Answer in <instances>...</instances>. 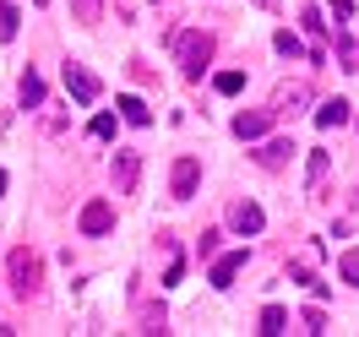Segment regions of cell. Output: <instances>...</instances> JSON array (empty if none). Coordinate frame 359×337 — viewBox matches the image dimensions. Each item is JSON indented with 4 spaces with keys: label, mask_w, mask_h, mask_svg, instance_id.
<instances>
[{
    "label": "cell",
    "mask_w": 359,
    "mask_h": 337,
    "mask_svg": "<svg viewBox=\"0 0 359 337\" xmlns=\"http://www.w3.org/2000/svg\"><path fill=\"white\" fill-rule=\"evenodd\" d=\"M71 17H76L82 27H93L98 17H104V0H71Z\"/></svg>",
    "instance_id": "2e32d148"
},
{
    "label": "cell",
    "mask_w": 359,
    "mask_h": 337,
    "mask_svg": "<svg viewBox=\"0 0 359 337\" xmlns=\"http://www.w3.org/2000/svg\"><path fill=\"white\" fill-rule=\"evenodd\" d=\"M305 98H311V88H299V82H294V88H278V98H272V114H299L305 109Z\"/></svg>",
    "instance_id": "9c48e42d"
},
{
    "label": "cell",
    "mask_w": 359,
    "mask_h": 337,
    "mask_svg": "<svg viewBox=\"0 0 359 337\" xmlns=\"http://www.w3.org/2000/svg\"><path fill=\"white\" fill-rule=\"evenodd\" d=\"M17 22H22V17H17V6H11V0H0V39H6V44L17 39Z\"/></svg>",
    "instance_id": "ac0fdd59"
},
{
    "label": "cell",
    "mask_w": 359,
    "mask_h": 337,
    "mask_svg": "<svg viewBox=\"0 0 359 337\" xmlns=\"http://www.w3.org/2000/svg\"><path fill=\"white\" fill-rule=\"evenodd\" d=\"M33 6H49V0H33Z\"/></svg>",
    "instance_id": "f1b7e54d"
},
{
    "label": "cell",
    "mask_w": 359,
    "mask_h": 337,
    "mask_svg": "<svg viewBox=\"0 0 359 337\" xmlns=\"http://www.w3.org/2000/svg\"><path fill=\"white\" fill-rule=\"evenodd\" d=\"M142 332H169V326H163V310L147 305V310H142Z\"/></svg>",
    "instance_id": "cb8c5ba5"
},
{
    "label": "cell",
    "mask_w": 359,
    "mask_h": 337,
    "mask_svg": "<svg viewBox=\"0 0 359 337\" xmlns=\"http://www.w3.org/2000/svg\"><path fill=\"white\" fill-rule=\"evenodd\" d=\"M272 114H234V136L240 142H256V136H267Z\"/></svg>",
    "instance_id": "7c38bea8"
},
{
    "label": "cell",
    "mask_w": 359,
    "mask_h": 337,
    "mask_svg": "<svg viewBox=\"0 0 359 337\" xmlns=\"http://www.w3.org/2000/svg\"><path fill=\"white\" fill-rule=\"evenodd\" d=\"M218 240H224V234H218V228H207V234H202V245H196V250H202V256H212V250H218Z\"/></svg>",
    "instance_id": "484cf974"
},
{
    "label": "cell",
    "mask_w": 359,
    "mask_h": 337,
    "mask_svg": "<svg viewBox=\"0 0 359 337\" xmlns=\"http://www.w3.org/2000/svg\"><path fill=\"white\" fill-rule=\"evenodd\" d=\"M109 174H114V196H131V191H136V174H142V158H136V153H114Z\"/></svg>",
    "instance_id": "277c9868"
},
{
    "label": "cell",
    "mask_w": 359,
    "mask_h": 337,
    "mask_svg": "<svg viewBox=\"0 0 359 337\" xmlns=\"http://www.w3.org/2000/svg\"><path fill=\"white\" fill-rule=\"evenodd\" d=\"M17 98H22V109H39V104H44V82H39V71H22Z\"/></svg>",
    "instance_id": "4fadbf2b"
},
{
    "label": "cell",
    "mask_w": 359,
    "mask_h": 337,
    "mask_svg": "<svg viewBox=\"0 0 359 337\" xmlns=\"http://www.w3.org/2000/svg\"><path fill=\"white\" fill-rule=\"evenodd\" d=\"M240 267H245V250H229V256H218V261H212V289H229V283L240 277Z\"/></svg>",
    "instance_id": "ba28073f"
},
{
    "label": "cell",
    "mask_w": 359,
    "mask_h": 337,
    "mask_svg": "<svg viewBox=\"0 0 359 337\" xmlns=\"http://www.w3.org/2000/svg\"><path fill=\"white\" fill-rule=\"evenodd\" d=\"M0 196H6V169H0Z\"/></svg>",
    "instance_id": "83f0119b"
},
{
    "label": "cell",
    "mask_w": 359,
    "mask_h": 337,
    "mask_svg": "<svg viewBox=\"0 0 359 337\" xmlns=\"http://www.w3.org/2000/svg\"><path fill=\"white\" fill-rule=\"evenodd\" d=\"M289 158H294V142H289V136H278V142H267V147L256 153V163H262V169H283Z\"/></svg>",
    "instance_id": "8fae6325"
},
{
    "label": "cell",
    "mask_w": 359,
    "mask_h": 337,
    "mask_svg": "<svg viewBox=\"0 0 359 337\" xmlns=\"http://www.w3.org/2000/svg\"><path fill=\"white\" fill-rule=\"evenodd\" d=\"M332 17H337V22H348V17H354V0H332Z\"/></svg>",
    "instance_id": "4316f807"
},
{
    "label": "cell",
    "mask_w": 359,
    "mask_h": 337,
    "mask_svg": "<svg viewBox=\"0 0 359 337\" xmlns=\"http://www.w3.org/2000/svg\"><path fill=\"white\" fill-rule=\"evenodd\" d=\"M114 109H120V120H131V125H153V109H147L142 98H131V92H126Z\"/></svg>",
    "instance_id": "5bb4252c"
},
{
    "label": "cell",
    "mask_w": 359,
    "mask_h": 337,
    "mask_svg": "<svg viewBox=\"0 0 359 337\" xmlns=\"http://www.w3.org/2000/svg\"><path fill=\"white\" fill-rule=\"evenodd\" d=\"M39 283H44V267H39V256L33 250H11V289L22 294H39Z\"/></svg>",
    "instance_id": "7a4b0ae2"
},
{
    "label": "cell",
    "mask_w": 359,
    "mask_h": 337,
    "mask_svg": "<svg viewBox=\"0 0 359 337\" xmlns=\"http://www.w3.org/2000/svg\"><path fill=\"white\" fill-rule=\"evenodd\" d=\"M212 88H218V92H240V88H245V71H218Z\"/></svg>",
    "instance_id": "d6986e66"
},
{
    "label": "cell",
    "mask_w": 359,
    "mask_h": 337,
    "mask_svg": "<svg viewBox=\"0 0 359 337\" xmlns=\"http://www.w3.org/2000/svg\"><path fill=\"white\" fill-rule=\"evenodd\" d=\"M76 228H82V234H109L114 228V207L109 202H88L82 218H76Z\"/></svg>",
    "instance_id": "8992f818"
},
{
    "label": "cell",
    "mask_w": 359,
    "mask_h": 337,
    "mask_svg": "<svg viewBox=\"0 0 359 337\" xmlns=\"http://www.w3.org/2000/svg\"><path fill=\"white\" fill-rule=\"evenodd\" d=\"M316 125H321V131H337V125H348V98H327V104L316 109Z\"/></svg>",
    "instance_id": "30bf717a"
},
{
    "label": "cell",
    "mask_w": 359,
    "mask_h": 337,
    "mask_svg": "<svg viewBox=\"0 0 359 337\" xmlns=\"http://www.w3.org/2000/svg\"><path fill=\"white\" fill-rule=\"evenodd\" d=\"M196 180H202V163H196V158H180L175 174H169V185H175V202H191V196H196Z\"/></svg>",
    "instance_id": "5b68a950"
},
{
    "label": "cell",
    "mask_w": 359,
    "mask_h": 337,
    "mask_svg": "<svg viewBox=\"0 0 359 337\" xmlns=\"http://www.w3.org/2000/svg\"><path fill=\"white\" fill-rule=\"evenodd\" d=\"M66 92L76 98V104H98V76H93L88 66H76V60H66Z\"/></svg>",
    "instance_id": "3957f363"
},
{
    "label": "cell",
    "mask_w": 359,
    "mask_h": 337,
    "mask_svg": "<svg viewBox=\"0 0 359 337\" xmlns=\"http://www.w3.org/2000/svg\"><path fill=\"white\" fill-rule=\"evenodd\" d=\"M229 223L240 228V234H262L267 218H262V207H256V202H234V207H229Z\"/></svg>",
    "instance_id": "52a82bcc"
},
{
    "label": "cell",
    "mask_w": 359,
    "mask_h": 337,
    "mask_svg": "<svg viewBox=\"0 0 359 337\" xmlns=\"http://www.w3.org/2000/svg\"><path fill=\"white\" fill-rule=\"evenodd\" d=\"M337 60H343V71H359V39H343V44H337Z\"/></svg>",
    "instance_id": "ffe728a7"
},
{
    "label": "cell",
    "mask_w": 359,
    "mask_h": 337,
    "mask_svg": "<svg viewBox=\"0 0 359 337\" xmlns=\"http://www.w3.org/2000/svg\"><path fill=\"white\" fill-rule=\"evenodd\" d=\"M327 169H332V158H327V153H311V169H305V174H311V185L327 180Z\"/></svg>",
    "instance_id": "44dd1931"
},
{
    "label": "cell",
    "mask_w": 359,
    "mask_h": 337,
    "mask_svg": "<svg viewBox=\"0 0 359 337\" xmlns=\"http://www.w3.org/2000/svg\"><path fill=\"white\" fill-rule=\"evenodd\" d=\"M256 332H267V337L289 332V310H283V305H267V310H262V326H256Z\"/></svg>",
    "instance_id": "9a60e30c"
},
{
    "label": "cell",
    "mask_w": 359,
    "mask_h": 337,
    "mask_svg": "<svg viewBox=\"0 0 359 337\" xmlns=\"http://www.w3.org/2000/svg\"><path fill=\"white\" fill-rule=\"evenodd\" d=\"M305 332H327V315H321V310H305Z\"/></svg>",
    "instance_id": "d4e9b609"
},
{
    "label": "cell",
    "mask_w": 359,
    "mask_h": 337,
    "mask_svg": "<svg viewBox=\"0 0 359 337\" xmlns=\"http://www.w3.org/2000/svg\"><path fill=\"white\" fill-rule=\"evenodd\" d=\"M175 55H180V71H185V76H202L207 60H212V39L191 27V33H180V39H175Z\"/></svg>",
    "instance_id": "6da1fadb"
},
{
    "label": "cell",
    "mask_w": 359,
    "mask_h": 337,
    "mask_svg": "<svg viewBox=\"0 0 359 337\" xmlns=\"http://www.w3.org/2000/svg\"><path fill=\"white\" fill-rule=\"evenodd\" d=\"M93 136H98V142H109L114 136V114H93V125H88Z\"/></svg>",
    "instance_id": "7402d4cb"
},
{
    "label": "cell",
    "mask_w": 359,
    "mask_h": 337,
    "mask_svg": "<svg viewBox=\"0 0 359 337\" xmlns=\"http://www.w3.org/2000/svg\"><path fill=\"white\" fill-rule=\"evenodd\" d=\"M337 272H343V283H359V250H348V256L337 261Z\"/></svg>",
    "instance_id": "603a6c76"
},
{
    "label": "cell",
    "mask_w": 359,
    "mask_h": 337,
    "mask_svg": "<svg viewBox=\"0 0 359 337\" xmlns=\"http://www.w3.org/2000/svg\"><path fill=\"white\" fill-rule=\"evenodd\" d=\"M272 49H278V55H283V60H294V55H305V44H299V39H294L289 27H278V33H272Z\"/></svg>",
    "instance_id": "e0dca14e"
}]
</instances>
